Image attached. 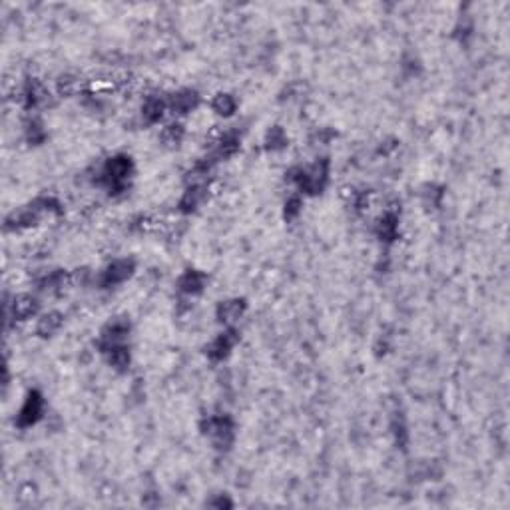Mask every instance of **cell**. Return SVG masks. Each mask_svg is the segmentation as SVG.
<instances>
[{"label":"cell","instance_id":"obj_1","mask_svg":"<svg viewBox=\"0 0 510 510\" xmlns=\"http://www.w3.org/2000/svg\"><path fill=\"white\" fill-rule=\"evenodd\" d=\"M291 173H293L291 180L297 184V188L301 189L303 193H309V195L321 193L329 182V160L323 158V160H317L315 164L307 168H297Z\"/></svg>","mask_w":510,"mask_h":510},{"label":"cell","instance_id":"obj_2","mask_svg":"<svg viewBox=\"0 0 510 510\" xmlns=\"http://www.w3.org/2000/svg\"><path fill=\"white\" fill-rule=\"evenodd\" d=\"M132 171L134 164L128 156H114L104 164V168L100 171V178H98V184L106 186L110 189V193H120L126 189L128 178L132 176Z\"/></svg>","mask_w":510,"mask_h":510},{"label":"cell","instance_id":"obj_3","mask_svg":"<svg viewBox=\"0 0 510 510\" xmlns=\"http://www.w3.org/2000/svg\"><path fill=\"white\" fill-rule=\"evenodd\" d=\"M202 429L208 436H211L213 440V447L220 449V451H227L233 443V431H235V425L233 421L227 415H215L208 416L204 423H202Z\"/></svg>","mask_w":510,"mask_h":510},{"label":"cell","instance_id":"obj_4","mask_svg":"<svg viewBox=\"0 0 510 510\" xmlns=\"http://www.w3.org/2000/svg\"><path fill=\"white\" fill-rule=\"evenodd\" d=\"M134 269H136L134 259H128V257H124V259H114L112 264L102 271V275H100V285H102V287H114V285L124 284L126 279L132 277Z\"/></svg>","mask_w":510,"mask_h":510},{"label":"cell","instance_id":"obj_5","mask_svg":"<svg viewBox=\"0 0 510 510\" xmlns=\"http://www.w3.org/2000/svg\"><path fill=\"white\" fill-rule=\"evenodd\" d=\"M128 335H130V321H126V319H114V321H110L102 329L100 339H98V347H100L102 353H106L114 345L124 343Z\"/></svg>","mask_w":510,"mask_h":510},{"label":"cell","instance_id":"obj_6","mask_svg":"<svg viewBox=\"0 0 510 510\" xmlns=\"http://www.w3.org/2000/svg\"><path fill=\"white\" fill-rule=\"evenodd\" d=\"M42 411H44L42 395L38 391H30L26 401H24V405H22V409H20L19 416H17V425L20 429H28V427L36 425L40 416H42Z\"/></svg>","mask_w":510,"mask_h":510},{"label":"cell","instance_id":"obj_7","mask_svg":"<svg viewBox=\"0 0 510 510\" xmlns=\"http://www.w3.org/2000/svg\"><path fill=\"white\" fill-rule=\"evenodd\" d=\"M235 343H237V331L229 329V331L217 335L215 339L209 343L206 353H208V357L211 361H224L229 355V351L233 349Z\"/></svg>","mask_w":510,"mask_h":510},{"label":"cell","instance_id":"obj_8","mask_svg":"<svg viewBox=\"0 0 510 510\" xmlns=\"http://www.w3.org/2000/svg\"><path fill=\"white\" fill-rule=\"evenodd\" d=\"M247 303L244 299H229V301H222L215 309V317L217 321L224 325H233L240 321V317L246 313Z\"/></svg>","mask_w":510,"mask_h":510},{"label":"cell","instance_id":"obj_9","mask_svg":"<svg viewBox=\"0 0 510 510\" xmlns=\"http://www.w3.org/2000/svg\"><path fill=\"white\" fill-rule=\"evenodd\" d=\"M48 90L44 88V84L42 82H38V80H28L26 84H24V88H22V104L26 106V108H38V106H42V104H46L48 102Z\"/></svg>","mask_w":510,"mask_h":510},{"label":"cell","instance_id":"obj_10","mask_svg":"<svg viewBox=\"0 0 510 510\" xmlns=\"http://www.w3.org/2000/svg\"><path fill=\"white\" fill-rule=\"evenodd\" d=\"M198 104H200V96L195 90H189V88L171 94L168 100V108L173 114H188L193 108H198Z\"/></svg>","mask_w":510,"mask_h":510},{"label":"cell","instance_id":"obj_11","mask_svg":"<svg viewBox=\"0 0 510 510\" xmlns=\"http://www.w3.org/2000/svg\"><path fill=\"white\" fill-rule=\"evenodd\" d=\"M206 200H208V186L206 184H191L180 200V209L184 213L195 211L198 208H202V204Z\"/></svg>","mask_w":510,"mask_h":510},{"label":"cell","instance_id":"obj_12","mask_svg":"<svg viewBox=\"0 0 510 510\" xmlns=\"http://www.w3.org/2000/svg\"><path fill=\"white\" fill-rule=\"evenodd\" d=\"M377 235L381 242H393L395 237H397V231H399V211L395 208H389L383 215H381V220H379L377 224Z\"/></svg>","mask_w":510,"mask_h":510},{"label":"cell","instance_id":"obj_13","mask_svg":"<svg viewBox=\"0 0 510 510\" xmlns=\"http://www.w3.org/2000/svg\"><path fill=\"white\" fill-rule=\"evenodd\" d=\"M206 275L202 271H193V269H188L180 279H178V289L184 293V295H198L204 291L206 287Z\"/></svg>","mask_w":510,"mask_h":510},{"label":"cell","instance_id":"obj_14","mask_svg":"<svg viewBox=\"0 0 510 510\" xmlns=\"http://www.w3.org/2000/svg\"><path fill=\"white\" fill-rule=\"evenodd\" d=\"M36 311L38 301L32 297V295L22 293V295H17V297L12 299V317H14L17 321H24V319L32 317Z\"/></svg>","mask_w":510,"mask_h":510},{"label":"cell","instance_id":"obj_15","mask_svg":"<svg viewBox=\"0 0 510 510\" xmlns=\"http://www.w3.org/2000/svg\"><path fill=\"white\" fill-rule=\"evenodd\" d=\"M104 355L110 363V367H114L116 371H120V373L128 371V367H130V349L124 343L110 347Z\"/></svg>","mask_w":510,"mask_h":510},{"label":"cell","instance_id":"obj_16","mask_svg":"<svg viewBox=\"0 0 510 510\" xmlns=\"http://www.w3.org/2000/svg\"><path fill=\"white\" fill-rule=\"evenodd\" d=\"M166 108H168V102L166 100H162L160 96H148L146 102H144V106H142V116H144V120L148 124H156L164 116Z\"/></svg>","mask_w":510,"mask_h":510},{"label":"cell","instance_id":"obj_17","mask_svg":"<svg viewBox=\"0 0 510 510\" xmlns=\"http://www.w3.org/2000/svg\"><path fill=\"white\" fill-rule=\"evenodd\" d=\"M62 323H64V315L58 313V311H50V313H46V315H42V317L38 319L36 333L40 337H50V335H54L56 331H60Z\"/></svg>","mask_w":510,"mask_h":510},{"label":"cell","instance_id":"obj_18","mask_svg":"<svg viewBox=\"0 0 510 510\" xmlns=\"http://www.w3.org/2000/svg\"><path fill=\"white\" fill-rule=\"evenodd\" d=\"M237 108V102L231 94H217L211 100V110L220 116H231Z\"/></svg>","mask_w":510,"mask_h":510},{"label":"cell","instance_id":"obj_19","mask_svg":"<svg viewBox=\"0 0 510 510\" xmlns=\"http://www.w3.org/2000/svg\"><path fill=\"white\" fill-rule=\"evenodd\" d=\"M184 136H186V130H184L182 124H170V126H166V128L162 130V142H164L168 148H178V146L182 144Z\"/></svg>","mask_w":510,"mask_h":510},{"label":"cell","instance_id":"obj_20","mask_svg":"<svg viewBox=\"0 0 510 510\" xmlns=\"http://www.w3.org/2000/svg\"><path fill=\"white\" fill-rule=\"evenodd\" d=\"M80 88H82V82L76 78V76H62L60 80H58L56 84V92L60 96H74L80 92Z\"/></svg>","mask_w":510,"mask_h":510},{"label":"cell","instance_id":"obj_21","mask_svg":"<svg viewBox=\"0 0 510 510\" xmlns=\"http://www.w3.org/2000/svg\"><path fill=\"white\" fill-rule=\"evenodd\" d=\"M267 148L269 150H281L287 146V136H285L284 128H279V126H275V128H271L269 132H267Z\"/></svg>","mask_w":510,"mask_h":510},{"label":"cell","instance_id":"obj_22","mask_svg":"<svg viewBox=\"0 0 510 510\" xmlns=\"http://www.w3.org/2000/svg\"><path fill=\"white\" fill-rule=\"evenodd\" d=\"M301 208H303L301 198H297V195L289 198L287 204H285V217H287V220H295V217L301 213Z\"/></svg>","mask_w":510,"mask_h":510},{"label":"cell","instance_id":"obj_23","mask_svg":"<svg viewBox=\"0 0 510 510\" xmlns=\"http://www.w3.org/2000/svg\"><path fill=\"white\" fill-rule=\"evenodd\" d=\"M28 140L30 142H42L44 140V130H42V124L38 120H32L28 122Z\"/></svg>","mask_w":510,"mask_h":510}]
</instances>
